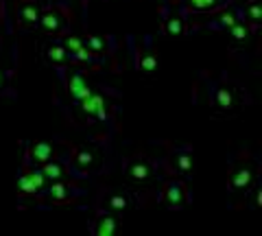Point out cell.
I'll return each mask as SVG.
<instances>
[{"mask_svg": "<svg viewBox=\"0 0 262 236\" xmlns=\"http://www.w3.org/2000/svg\"><path fill=\"white\" fill-rule=\"evenodd\" d=\"M253 182V170L251 168H238L234 170L232 180H229V188L232 190H247Z\"/></svg>", "mask_w": 262, "mask_h": 236, "instance_id": "13", "label": "cell"}, {"mask_svg": "<svg viewBox=\"0 0 262 236\" xmlns=\"http://www.w3.org/2000/svg\"><path fill=\"white\" fill-rule=\"evenodd\" d=\"M138 70L140 72H155L158 70V57H155L151 51H144L140 57H138Z\"/></svg>", "mask_w": 262, "mask_h": 236, "instance_id": "19", "label": "cell"}, {"mask_svg": "<svg viewBox=\"0 0 262 236\" xmlns=\"http://www.w3.org/2000/svg\"><path fill=\"white\" fill-rule=\"evenodd\" d=\"M83 44L90 53H103L105 51V39L101 35H88L83 39Z\"/></svg>", "mask_w": 262, "mask_h": 236, "instance_id": "23", "label": "cell"}, {"mask_svg": "<svg viewBox=\"0 0 262 236\" xmlns=\"http://www.w3.org/2000/svg\"><path fill=\"white\" fill-rule=\"evenodd\" d=\"M46 186V180L42 175V170H29L24 168L20 177H18V188L27 195H35V192H42Z\"/></svg>", "mask_w": 262, "mask_h": 236, "instance_id": "2", "label": "cell"}, {"mask_svg": "<svg viewBox=\"0 0 262 236\" xmlns=\"http://www.w3.org/2000/svg\"><path fill=\"white\" fill-rule=\"evenodd\" d=\"M245 13H247V18L253 22V24H260L262 20V11H260V7L256 3H249L247 5V9H245Z\"/></svg>", "mask_w": 262, "mask_h": 236, "instance_id": "25", "label": "cell"}, {"mask_svg": "<svg viewBox=\"0 0 262 236\" xmlns=\"http://www.w3.org/2000/svg\"><path fill=\"white\" fill-rule=\"evenodd\" d=\"M234 22H238V13H236V9H223V11L216 15V22L214 24H216L219 29H225L227 31Z\"/></svg>", "mask_w": 262, "mask_h": 236, "instance_id": "20", "label": "cell"}, {"mask_svg": "<svg viewBox=\"0 0 262 236\" xmlns=\"http://www.w3.org/2000/svg\"><path fill=\"white\" fill-rule=\"evenodd\" d=\"M229 31V35H232L236 42H241V39H245L249 35V29H247V24H243V22H234L232 27L227 29Z\"/></svg>", "mask_w": 262, "mask_h": 236, "instance_id": "24", "label": "cell"}, {"mask_svg": "<svg viewBox=\"0 0 262 236\" xmlns=\"http://www.w3.org/2000/svg\"><path fill=\"white\" fill-rule=\"evenodd\" d=\"M234 103H236V99H234V94H232L229 88H225V85L214 88V92H212V105H214V108H219V110H232Z\"/></svg>", "mask_w": 262, "mask_h": 236, "instance_id": "9", "label": "cell"}, {"mask_svg": "<svg viewBox=\"0 0 262 236\" xmlns=\"http://www.w3.org/2000/svg\"><path fill=\"white\" fill-rule=\"evenodd\" d=\"M81 110H83L85 114H90V116H96V118H105V99L101 94H94L90 92L85 99L79 101Z\"/></svg>", "mask_w": 262, "mask_h": 236, "instance_id": "6", "label": "cell"}, {"mask_svg": "<svg viewBox=\"0 0 262 236\" xmlns=\"http://www.w3.org/2000/svg\"><path fill=\"white\" fill-rule=\"evenodd\" d=\"M118 230V219L110 212H101L94 221V234L98 236H112Z\"/></svg>", "mask_w": 262, "mask_h": 236, "instance_id": "8", "label": "cell"}, {"mask_svg": "<svg viewBox=\"0 0 262 236\" xmlns=\"http://www.w3.org/2000/svg\"><path fill=\"white\" fill-rule=\"evenodd\" d=\"M170 162H173V168L177 170V173H182V175L192 173V151L188 149V146H182V149L173 151Z\"/></svg>", "mask_w": 262, "mask_h": 236, "instance_id": "7", "label": "cell"}, {"mask_svg": "<svg viewBox=\"0 0 262 236\" xmlns=\"http://www.w3.org/2000/svg\"><path fill=\"white\" fill-rule=\"evenodd\" d=\"M68 88H70L72 99H75L77 103H79L81 99H85V96H88L90 92H92V90L88 88L83 75H79V72H75V75H70V79H68Z\"/></svg>", "mask_w": 262, "mask_h": 236, "instance_id": "10", "label": "cell"}, {"mask_svg": "<svg viewBox=\"0 0 262 236\" xmlns=\"http://www.w3.org/2000/svg\"><path fill=\"white\" fill-rule=\"evenodd\" d=\"M44 188H46V186H44ZM44 195L48 199H53V201H66V199L72 197V188H70V184H63L61 180H57V182H53L44 190Z\"/></svg>", "mask_w": 262, "mask_h": 236, "instance_id": "11", "label": "cell"}, {"mask_svg": "<svg viewBox=\"0 0 262 236\" xmlns=\"http://www.w3.org/2000/svg\"><path fill=\"white\" fill-rule=\"evenodd\" d=\"M5 85H7V72H3V70H0V90H3Z\"/></svg>", "mask_w": 262, "mask_h": 236, "instance_id": "26", "label": "cell"}, {"mask_svg": "<svg viewBox=\"0 0 262 236\" xmlns=\"http://www.w3.org/2000/svg\"><path fill=\"white\" fill-rule=\"evenodd\" d=\"M103 203H105V208H107L110 212L120 214V212H127V210H129L131 199H129V195H125V192H120V190H112V192L105 195Z\"/></svg>", "mask_w": 262, "mask_h": 236, "instance_id": "5", "label": "cell"}, {"mask_svg": "<svg viewBox=\"0 0 262 236\" xmlns=\"http://www.w3.org/2000/svg\"><path fill=\"white\" fill-rule=\"evenodd\" d=\"M164 31H166V35L170 37H179L186 33V22L184 18H179V15H173V18H168L164 22Z\"/></svg>", "mask_w": 262, "mask_h": 236, "instance_id": "17", "label": "cell"}, {"mask_svg": "<svg viewBox=\"0 0 262 236\" xmlns=\"http://www.w3.org/2000/svg\"><path fill=\"white\" fill-rule=\"evenodd\" d=\"M162 201L164 206L170 208V210H182L188 206V201H190V195H188L186 186L177 180H170L164 184V192H162Z\"/></svg>", "mask_w": 262, "mask_h": 236, "instance_id": "1", "label": "cell"}, {"mask_svg": "<svg viewBox=\"0 0 262 236\" xmlns=\"http://www.w3.org/2000/svg\"><path fill=\"white\" fill-rule=\"evenodd\" d=\"M29 160L37 166L46 164L48 160H53V144L46 140H37V142L29 144Z\"/></svg>", "mask_w": 262, "mask_h": 236, "instance_id": "4", "label": "cell"}, {"mask_svg": "<svg viewBox=\"0 0 262 236\" xmlns=\"http://www.w3.org/2000/svg\"><path fill=\"white\" fill-rule=\"evenodd\" d=\"M125 173H127V177H129L131 182H146V180H149V177L153 175V166H151L149 160L136 158V160L127 162Z\"/></svg>", "mask_w": 262, "mask_h": 236, "instance_id": "3", "label": "cell"}, {"mask_svg": "<svg viewBox=\"0 0 262 236\" xmlns=\"http://www.w3.org/2000/svg\"><path fill=\"white\" fill-rule=\"evenodd\" d=\"M39 27H42L44 31H48V33H57V31H61L63 27V18L59 11H46L39 15Z\"/></svg>", "mask_w": 262, "mask_h": 236, "instance_id": "15", "label": "cell"}, {"mask_svg": "<svg viewBox=\"0 0 262 236\" xmlns=\"http://www.w3.org/2000/svg\"><path fill=\"white\" fill-rule=\"evenodd\" d=\"M44 57H46V61L48 63H53V66H59V63H63L66 59H68V51L63 48V44H48L46 46V51H44Z\"/></svg>", "mask_w": 262, "mask_h": 236, "instance_id": "16", "label": "cell"}, {"mask_svg": "<svg viewBox=\"0 0 262 236\" xmlns=\"http://www.w3.org/2000/svg\"><path fill=\"white\" fill-rule=\"evenodd\" d=\"M63 48H66V51H68V55L72 57V55H77L79 51H83L85 44H83V39H81V37L68 35V37H66V42H63Z\"/></svg>", "mask_w": 262, "mask_h": 236, "instance_id": "22", "label": "cell"}, {"mask_svg": "<svg viewBox=\"0 0 262 236\" xmlns=\"http://www.w3.org/2000/svg\"><path fill=\"white\" fill-rule=\"evenodd\" d=\"M72 164H75L79 170H92L98 164L96 153L88 151V149H79V151H75V156H72Z\"/></svg>", "mask_w": 262, "mask_h": 236, "instance_id": "12", "label": "cell"}, {"mask_svg": "<svg viewBox=\"0 0 262 236\" xmlns=\"http://www.w3.org/2000/svg\"><path fill=\"white\" fill-rule=\"evenodd\" d=\"M39 15H42V9H39L35 3H24V5H20V9H18L20 22L27 24V27H31V24H37Z\"/></svg>", "mask_w": 262, "mask_h": 236, "instance_id": "14", "label": "cell"}, {"mask_svg": "<svg viewBox=\"0 0 262 236\" xmlns=\"http://www.w3.org/2000/svg\"><path fill=\"white\" fill-rule=\"evenodd\" d=\"M219 3L221 0H186V5L194 11H212L219 7Z\"/></svg>", "mask_w": 262, "mask_h": 236, "instance_id": "21", "label": "cell"}, {"mask_svg": "<svg viewBox=\"0 0 262 236\" xmlns=\"http://www.w3.org/2000/svg\"><path fill=\"white\" fill-rule=\"evenodd\" d=\"M42 175H44L46 182H57V180L63 177V166L59 164V162L48 160L46 164H42Z\"/></svg>", "mask_w": 262, "mask_h": 236, "instance_id": "18", "label": "cell"}]
</instances>
